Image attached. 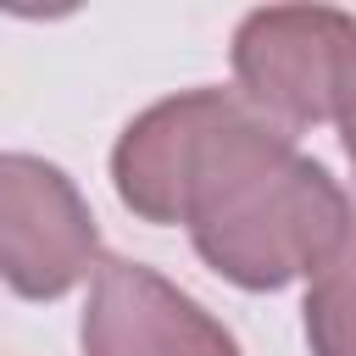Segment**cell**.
Returning <instances> with one entry per match:
<instances>
[{
    "label": "cell",
    "mask_w": 356,
    "mask_h": 356,
    "mask_svg": "<svg viewBox=\"0 0 356 356\" xmlns=\"http://www.w3.org/2000/svg\"><path fill=\"white\" fill-rule=\"evenodd\" d=\"M356 61V17L334 6H267L234 33V72L256 111L278 128L334 117L345 72Z\"/></svg>",
    "instance_id": "cell-3"
},
{
    "label": "cell",
    "mask_w": 356,
    "mask_h": 356,
    "mask_svg": "<svg viewBox=\"0 0 356 356\" xmlns=\"http://www.w3.org/2000/svg\"><path fill=\"white\" fill-rule=\"evenodd\" d=\"M184 222L195 250L228 284L278 289L300 273H317L339 250L350 200L317 161L295 150V134L267 117L195 189Z\"/></svg>",
    "instance_id": "cell-1"
},
{
    "label": "cell",
    "mask_w": 356,
    "mask_h": 356,
    "mask_svg": "<svg viewBox=\"0 0 356 356\" xmlns=\"http://www.w3.org/2000/svg\"><path fill=\"white\" fill-rule=\"evenodd\" d=\"M100 250L72 178L39 156H0V278L28 300L67 295Z\"/></svg>",
    "instance_id": "cell-4"
},
{
    "label": "cell",
    "mask_w": 356,
    "mask_h": 356,
    "mask_svg": "<svg viewBox=\"0 0 356 356\" xmlns=\"http://www.w3.org/2000/svg\"><path fill=\"white\" fill-rule=\"evenodd\" d=\"M83 356H239V345L178 284L106 256L83 312Z\"/></svg>",
    "instance_id": "cell-5"
},
{
    "label": "cell",
    "mask_w": 356,
    "mask_h": 356,
    "mask_svg": "<svg viewBox=\"0 0 356 356\" xmlns=\"http://www.w3.org/2000/svg\"><path fill=\"white\" fill-rule=\"evenodd\" d=\"M261 117L267 111H256L245 95L228 89H189L139 111L111 150L122 206L139 211L145 222H184L195 189Z\"/></svg>",
    "instance_id": "cell-2"
},
{
    "label": "cell",
    "mask_w": 356,
    "mask_h": 356,
    "mask_svg": "<svg viewBox=\"0 0 356 356\" xmlns=\"http://www.w3.org/2000/svg\"><path fill=\"white\" fill-rule=\"evenodd\" d=\"M306 339L312 356H356V206L339 250L317 267L306 289Z\"/></svg>",
    "instance_id": "cell-6"
},
{
    "label": "cell",
    "mask_w": 356,
    "mask_h": 356,
    "mask_svg": "<svg viewBox=\"0 0 356 356\" xmlns=\"http://www.w3.org/2000/svg\"><path fill=\"white\" fill-rule=\"evenodd\" d=\"M334 117H339V128H345V150H350V161H356V61H350V72H345V89H339Z\"/></svg>",
    "instance_id": "cell-7"
}]
</instances>
